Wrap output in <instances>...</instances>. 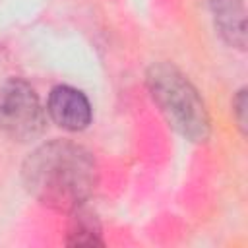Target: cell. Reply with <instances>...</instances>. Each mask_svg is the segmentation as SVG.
<instances>
[{"label":"cell","instance_id":"1","mask_svg":"<svg viewBox=\"0 0 248 248\" xmlns=\"http://www.w3.org/2000/svg\"><path fill=\"white\" fill-rule=\"evenodd\" d=\"M23 182L41 203L58 211H74L93 194L97 165L81 145L54 140L25 159Z\"/></svg>","mask_w":248,"mask_h":248},{"label":"cell","instance_id":"2","mask_svg":"<svg viewBox=\"0 0 248 248\" xmlns=\"http://www.w3.org/2000/svg\"><path fill=\"white\" fill-rule=\"evenodd\" d=\"M149 91L169 124L190 141L209 136V116L194 85L170 64H153L147 72Z\"/></svg>","mask_w":248,"mask_h":248},{"label":"cell","instance_id":"3","mask_svg":"<svg viewBox=\"0 0 248 248\" xmlns=\"http://www.w3.org/2000/svg\"><path fill=\"white\" fill-rule=\"evenodd\" d=\"M45 112L33 87L19 79H8L0 87V128L17 141H29L43 132Z\"/></svg>","mask_w":248,"mask_h":248},{"label":"cell","instance_id":"4","mask_svg":"<svg viewBox=\"0 0 248 248\" xmlns=\"http://www.w3.org/2000/svg\"><path fill=\"white\" fill-rule=\"evenodd\" d=\"M46 110L60 128L70 132H79L91 122V107L87 97L70 85H58L50 91Z\"/></svg>","mask_w":248,"mask_h":248},{"label":"cell","instance_id":"5","mask_svg":"<svg viewBox=\"0 0 248 248\" xmlns=\"http://www.w3.org/2000/svg\"><path fill=\"white\" fill-rule=\"evenodd\" d=\"M215 14V23L221 29L223 37L236 45L238 48H244V37H246V25H244V8L240 0H209Z\"/></svg>","mask_w":248,"mask_h":248},{"label":"cell","instance_id":"6","mask_svg":"<svg viewBox=\"0 0 248 248\" xmlns=\"http://www.w3.org/2000/svg\"><path fill=\"white\" fill-rule=\"evenodd\" d=\"M76 215L72 219L70 225V232H68V244L72 246H101V229L99 223L93 215L83 213L78 209H74Z\"/></svg>","mask_w":248,"mask_h":248},{"label":"cell","instance_id":"7","mask_svg":"<svg viewBox=\"0 0 248 248\" xmlns=\"http://www.w3.org/2000/svg\"><path fill=\"white\" fill-rule=\"evenodd\" d=\"M234 114L240 130H246V89H240L236 99H234Z\"/></svg>","mask_w":248,"mask_h":248}]
</instances>
